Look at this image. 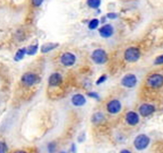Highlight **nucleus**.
Instances as JSON below:
<instances>
[{
  "label": "nucleus",
  "instance_id": "9b49d317",
  "mask_svg": "<svg viewBox=\"0 0 163 153\" xmlns=\"http://www.w3.org/2000/svg\"><path fill=\"white\" fill-rule=\"evenodd\" d=\"M139 120H140L139 115L134 112H129L126 114V121L129 125L134 126L139 123Z\"/></svg>",
  "mask_w": 163,
  "mask_h": 153
},
{
  "label": "nucleus",
  "instance_id": "423d86ee",
  "mask_svg": "<svg viewBox=\"0 0 163 153\" xmlns=\"http://www.w3.org/2000/svg\"><path fill=\"white\" fill-rule=\"evenodd\" d=\"M137 83V77L132 74H128L122 79V84L124 87L132 88Z\"/></svg>",
  "mask_w": 163,
  "mask_h": 153
},
{
  "label": "nucleus",
  "instance_id": "bb28decb",
  "mask_svg": "<svg viewBox=\"0 0 163 153\" xmlns=\"http://www.w3.org/2000/svg\"><path fill=\"white\" fill-rule=\"evenodd\" d=\"M120 153H131L129 150H122V151H121V152Z\"/></svg>",
  "mask_w": 163,
  "mask_h": 153
},
{
  "label": "nucleus",
  "instance_id": "a211bd4d",
  "mask_svg": "<svg viewBox=\"0 0 163 153\" xmlns=\"http://www.w3.org/2000/svg\"><path fill=\"white\" fill-rule=\"evenodd\" d=\"M99 23H100V21H99V19H97V18H94V19L91 20V21L89 22L88 27H89V28H90L91 30L96 29V28H97V26L99 25Z\"/></svg>",
  "mask_w": 163,
  "mask_h": 153
},
{
  "label": "nucleus",
  "instance_id": "cd10ccee",
  "mask_svg": "<svg viewBox=\"0 0 163 153\" xmlns=\"http://www.w3.org/2000/svg\"><path fill=\"white\" fill-rule=\"evenodd\" d=\"M14 153H27V152L25 151H15Z\"/></svg>",
  "mask_w": 163,
  "mask_h": 153
},
{
  "label": "nucleus",
  "instance_id": "0eeeda50",
  "mask_svg": "<svg viewBox=\"0 0 163 153\" xmlns=\"http://www.w3.org/2000/svg\"><path fill=\"white\" fill-rule=\"evenodd\" d=\"M62 64L64 66H72L74 64L75 61H76V57L74 54L72 53H64L62 55L61 58H60Z\"/></svg>",
  "mask_w": 163,
  "mask_h": 153
},
{
  "label": "nucleus",
  "instance_id": "20e7f679",
  "mask_svg": "<svg viewBox=\"0 0 163 153\" xmlns=\"http://www.w3.org/2000/svg\"><path fill=\"white\" fill-rule=\"evenodd\" d=\"M147 82H148L149 86H150L151 88H154V89L160 88L163 85V76L159 74L151 75L148 78Z\"/></svg>",
  "mask_w": 163,
  "mask_h": 153
},
{
  "label": "nucleus",
  "instance_id": "b1692460",
  "mask_svg": "<svg viewBox=\"0 0 163 153\" xmlns=\"http://www.w3.org/2000/svg\"><path fill=\"white\" fill-rule=\"evenodd\" d=\"M32 3H33V5H34V6H38L42 5L43 1H42V0H39V1H37V0H34V1H32Z\"/></svg>",
  "mask_w": 163,
  "mask_h": 153
},
{
  "label": "nucleus",
  "instance_id": "ddd939ff",
  "mask_svg": "<svg viewBox=\"0 0 163 153\" xmlns=\"http://www.w3.org/2000/svg\"><path fill=\"white\" fill-rule=\"evenodd\" d=\"M48 82L50 86H57L62 82V75L58 73H55L50 75Z\"/></svg>",
  "mask_w": 163,
  "mask_h": 153
},
{
  "label": "nucleus",
  "instance_id": "aec40b11",
  "mask_svg": "<svg viewBox=\"0 0 163 153\" xmlns=\"http://www.w3.org/2000/svg\"><path fill=\"white\" fill-rule=\"evenodd\" d=\"M47 149H48L49 153L55 152V151H56V144H55V142H50V143L48 144Z\"/></svg>",
  "mask_w": 163,
  "mask_h": 153
},
{
  "label": "nucleus",
  "instance_id": "6ab92c4d",
  "mask_svg": "<svg viewBox=\"0 0 163 153\" xmlns=\"http://www.w3.org/2000/svg\"><path fill=\"white\" fill-rule=\"evenodd\" d=\"M88 6L92 8H97L100 6L101 5V1L100 0H89L88 1Z\"/></svg>",
  "mask_w": 163,
  "mask_h": 153
},
{
  "label": "nucleus",
  "instance_id": "393cba45",
  "mask_svg": "<svg viewBox=\"0 0 163 153\" xmlns=\"http://www.w3.org/2000/svg\"><path fill=\"white\" fill-rule=\"evenodd\" d=\"M107 17H108L109 18H112V19H114V18H116V17H117V15H116L115 13H109V14H107Z\"/></svg>",
  "mask_w": 163,
  "mask_h": 153
},
{
  "label": "nucleus",
  "instance_id": "39448f33",
  "mask_svg": "<svg viewBox=\"0 0 163 153\" xmlns=\"http://www.w3.org/2000/svg\"><path fill=\"white\" fill-rule=\"evenodd\" d=\"M92 59L93 60L94 63H96L98 64H102L107 62L108 56H107V54L104 50L96 49L92 54Z\"/></svg>",
  "mask_w": 163,
  "mask_h": 153
},
{
  "label": "nucleus",
  "instance_id": "1a4fd4ad",
  "mask_svg": "<svg viewBox=\"0 0 163 153\" xmlns=\"http://www.w3.org/2000/svg\"><path fill=\"white\" fill-rule=\"evenodd\" d=\"M139 111H140V113L142 117H147L149 115L152 114L155 112V107L151 104L144 103L140 107Z\"/></svg>",
  "mask_w": 163,
  "mask_h": 153
},
{
  "label": "nucleus",
  "instance_id": "f257e3e1",
  "mask_svg": "<svg viewBox=\"0 0 163 153\" xmlns=\"http://www.w3.org/2000/svg\"><path fill=\"white\" fill-rule=\"evenodd\" d=\"M141 57V52L137 47H130L124 53V58L129 63H134Z\"/></svg>",
  "mask_w": 163,
  "mask_h": 153
},
{
  "label": "nucleus",
  "instance_id": "4be33fe9",
  "mask_svg": "<svg viewBox=\"0 0 163 153\" xmlns=\"http://www.w3.org/2000/svg\"><path fill=\"white\" fill-rule=\"evenodd\" d=\"M154 63H155V64H162L163 63V55H160V56H158V57L156 58V60H155Z\"/></svg>",
  "mask_w": 163,
  "mask_h": 153
},
{
  "label": "nucleus",
  "instance_id": "a878e982",
  "mask_svg": "<svg viewBox=\"0 0 163 153\" xmlns=\"http://www.w3.org/2000/svg\"><path fill=\"white\" fill-rule=\"evenodd\" d=\"M88 95L90 96V97L95 98V99H99V95L96 93H88Z\"/></svg>",
  "mask_w": 163,
  "mask_h": 153
},
{
  "label": "nucleus",
  "instance_id": "4468645a",
  "mask_svg": "<svg viewBox=\"0 0 163 153\" xmlns=\"http://www.w3.org/2000/svg\"><path fill=\"white\" fill-rule=\"evenodd\" d=\"M58 46V44H44L41 48V52L45 54V53H48L50 51H52L53 49L56 48Z\"/></svg>",
  "mask_w": 163,
  "mask_h": 153
},
{
  "label": "nucleus",
  "instance_id": "2eb2a0df",
  "mask_svg": "<svg viewBox=\"0 0 163 153\" xmlns=\"http://www.w3.org/2000/svg\"><path fill=\"white\" fill-rule=\"evenodd\" d=\"M25 54H26V49L25 48H21L19 50H17V54L15 55V60L16 61H20L24 58Z\"/></svg>",
  "mask_w": 163,
  "mask_h": 153
},
{
  "label": "nucleus",
  "instance_id": "f8f14e48",
  "mask_svg": "<svg viewBox=\"0 0 163 153\" xmlns=\"http://www.w3.org/2000/svg\"><path fill=\"white\" fill-rule=\"evenodd\" d=\"M72 102L74 106L80 107V106H82L86 103V99L82 94H74L72 97Z\"/></svg>",
  "mask_w": 163,
  "mask_h": 153
},
{
  "label": "nucleus",
  "instance_id": "dca6fc26",
  "mask_svg": "<svg viewBox=\"0 0 163 153\" xmlns=\"http://www.w3.org/2000/svg\"><path fill=\"white\" fill-rule=\"evenodd\" d=\"M104 119V115L102 114V113H96L93 116V121L94 123H99L103 120Z\"/></svg>",
  "mask_w": 163,
  "mask_h": 153
},
{
  "label": "nucleus",
  "instance_id": "c85d7f7f",
  "mask_svg": "<svg viewBox=\"0 0 163 153\" xmlns=\"http://www.w3.org/2000/svg\"><path fill=\"white\" fill-rule=\"evenodd\" d=\"M60 153H66V152H65V151H61Z\"/></svg>",
  "mask_w": 163,
  "mask_h": 153
},
{
  "label": "nucleus",
  "instance_id": "7ed1b4c3",
  "mask_svg": "<svg viewBox=\"0 0 163 153\" xmlns=\"http://www.w3.org/2000/svg\"><path fill=\"white\" fill-rule=\"evenodd\" d=\"M21 81L25 86L29 87V86H33V85L38 83L40 82V78L37 75H36L34 73H26L22 76Z\"/></svg>",
  "mask_w": 163,
  "mask_h": 153
},
{
  "label": "nucleus",
  "instance_id": "f03ea898",
  "mask_svg": "<svg viewBox=\"0 0 163 153\" xmlns=\"http://www.w3.org/2000/svg\"><path fill=\"white\" fill-rule=\"evenodd\" d=\"M133 144H134V147L136 150L143 151L150 144V138L145 134H140L135 138Z\"/></svg>",
  "mask_w": 163,
  "mask_h": 153
},
{
  "label": "nucleus",
  "instance_id": "f3484780",
  "mask_svg": "<svg viewBox=\"0 0 163 153\" xmlns=\"http://www.w3.org/2000/svg\"><path fill=\"white\" fill-rule=\"evenodd\" d=\"M38 50V45L36 44V45H31L29 46L27 49H26V54L29 55H34Z\"/></svg>",
  "mask_w": 163,
  "mask_h": 153
},
{
  "label": "nucleus",
  "instance_id": "6e6552de",
  "mask_svg": "<svg viewBox=\"0 0 163 153\" xmlns=\"http://www.w3.org/2000/svg\"><path fill=\"white\" fill-rule=\"evenodd\" d=\"M122 110V104L118 100H112L107 104V111L112 114H116Z\"/></svg>",
  "mask_w": 163,
  "mask_h": 153
},
{
  "label": "nucleus",
  "instance_id": "412c9836",
  "mask_svg": "<svg viewBox=\"0 0 163 153\" xmlns=\"http://www.w3.org/2000/svg\"><path fill=\"white\" fill-rule=\"evenodd\" d=\"M7 152V146L5 142L0 141V153H6Z\"/></svg>",
  "mask_w": 163,
  "mask_h": 153
},
{
  "label": "nucleus",
  "instance_id": "9d476101",
  "mask_svg": "<svg viewBox=\"0 0 163 153\" xmlns=\"http://www.w3.org/2000/svg\"><path fill=\"white\" fill-rule=\"evenodd\" d=\"M99 33H100V36L103 38L111 37L113 34V27L111 25H105L100 28Z\"/></svg>",
  "mask_w": 163,
  "mask_h": 153
},
{
  "label": "nucleus",
  "instance_id": "5701e85b",
  "mask_svg": "<svg viewBox=\"0 0 163 153\" xmlns=\"http://www.w3.org/2000/svg\"><path fill=\"white\" fill-rule=\"evenodd\" d=\"M106 79H107V76H106L105 75H102V76L100 77V78L97 80L96 84H98V85H99V84H101V83H102L103 82H105V80H106Z\"/></svg>",
  "mask_w": 163,
  "mask_h": 153
}]
</instances>
